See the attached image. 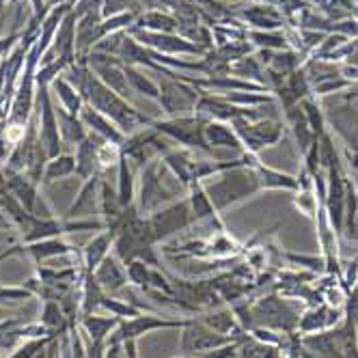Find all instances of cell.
I'll use <instances>...</instances> for the list:
<instances>
[{"label": "cell", "instance_id": "8992f818", "mask_svg": "<svg viewBox=\"0 0 358 358\" xmlns=\"http://www.w3.org/2000/svg\"><path fill=\"white\" fill-rule=\"evenodd\" d=\"M149 234H151V240H162L175 231H179L182 227L188 224V208L186 206H175L166 212H160L153 216L149 222Z\"/></svg>", "mask_w": 358, "mask_h": 358}, {"label": "cell", "instance_id": "3957f363", "mask_svg": "<svg viewBox=\"0 0 358 358\" xmlns=\"http://www.w3.org/2000/svg\"><path fill=\"white\" fill-rule=\"evenodd\" d=\"M188 324V320H166V317H158V315H136L130 320H121L119 326L110 332L106 343H121L127 339H138L147 332L153 330H162V328H184Z\"/></svg>", "mask_w": 358, "mask_h": 358}, {"label": "cell", "instance_id": "52a82bcc", "mask_svg": "<svg viewBox=\"0 0 358 358\" xmlns=\"http://www.w3.org/2000/svg\"><path fill=\"white\" fill-rule=\"evenodd\" d=\"M328 220L337 234H343V218H345V190L337 166L330 169V196H328Z\"/></svg>", "mask_w": 358, "mask_h": 358}, {"label": "cell", "instance_id": "7402d4cb", "mask_svg": "<svg viewBox=\"0 0 358 358\" xmlns=\"http://www.w3.org/2000/svg\"><path fill=\"white\" fill-rule=\"evenodd\" d=\"M123 345H125V354H127V358H138V345H136V339H127V341H123Z\"/></svg>", "mask_w": 358, "mask_h": 358}, {"label": "cell", "instance_id": "30bf717a", "mask_svg": "<svg viewBox=\"0 0 358 358\" xmlns=\"http://www.w3.org/2000/svg\"><path fill=\"white\" fill-rule=\"evenodd\" d=\"M113 240H115V234H99L95 236L87 248H85V272L87 274H93L97 270V266L104 262L108 255H110V246H113Z\"/></svg>", "mask_w": 358, "mask_h": 358}, {"label": "cell", "instance_id": "5b68a950", "mask_svg": "<svg viewBox=\"0 0 358 358\" xmlns=\"http://www.w3.org/2000/svg\"><path fill=\"white\" fill-rule=\"evenodd\" d=\"M95 280L99 283V287L104 289V294H115L121 292L127 285V270L125 264L117 257V255H108V257L97 266V270L93 272Z\"/></svg>", "mask_w": 358, "mask_h": 358}, {"label": "cell", "instance_id": "d6986e66", "mask_svg": "<svg viewBox=\"0 0 358 358\" xmlns=\"http://www.w3.org/2000/svg\"><path fill=\"white\" fill-rule=\"evenodd\" d=\"M93 194H95V177L91 179V182L83 188V192H80V196H78V201L73 203L71 206V210L67 212L69 216H76V212H83V210H89L91 206H93Z\"/></svg>", "mask_w": 358, "mask_h": 358}, {"label": "cell", "instance_id": "cb8c5ba5", "mask_svg": "<svg viewBox=\"0 0 358 358\" xmlns=\"http://www.w3.org/2000/svg\"><path fill=\"white\" fill-rule=\"evenodd\" d=\"M175 358H184V356H175Z\"/></svg>", "mask_w": 358, "mask_h": 358}, {"label": "cell", "instance_id": "44dd1931", "mask_svg": "<svg viewBox=\"0 0 358 358\" xmlns=\"http://www.w3.org/2000/svg\"><path fill=\"white\" fill-rule=\"evenodd\" d=\"M101 358H127L123 341L121 343H104V352H101Z\"/></svg>", "mask_w": 358, "mask_h": 358}, {"label": "cell", "instance_id": "ac0fdd59", "mask_svg": "<svg viewBox=\"0 0 358 358\" xmlns=\"http://www.w3.org/2000/svg\"><path fill=\"white\" fill-rule=\"evenodd\" d=\"M33 298H35V294L27 285H24V287H17V285L0 287V304H7V302H29Z\"/></svg>", "mask_w": 358, "mask_h": 358}, {"label": "cell", "instance_id": "7a4b0ae2", "mask_svg": "<svg viewBox=\"0 0 358 358\" xmlns=\"http://www.w3.org/2000/svg\"><path fill=\"white\" fill-rule=\"evenodd\" d=\"M298 322H300V315L294 311V306L285 300H280L278 296L262 298L257 304L250 306L252 328H257L255 324H259L264 328H276V330L292 332L294 328H298Z\"/></svg>", "mask_w": 358, "mask_h": 358}, {"label": "cell", "instance_id": "ffe728a7", "mask_svg": "<svg viewBox=\"0 0 358 358\" xmlns=\"http://www.w3.org/2000/svg\"><path fill=\"white\" fill-rule=\"evenodd\" d=\"M287 257L294 264H300L304 268H311V270H317V272H322V266H326V259H317V257H298V255H287Z\"/></svg>", "mask_w": 358, "mask_h": 358}, {"label": "cell", "instance_id": "ba28073f", "mask_svg": "<svg viewBox=\"0 0 358 358\" xmlns=\"http://www.w3.org/2000/svg\"><path fill=\"white\" fill-rule=\"evenodd\" d=\"M339 315H341V311H337L335 306L320 304L300 317L298 328L304 332V335H313V332H322V330H328L335 326L339 322Z\"/></svg>", "mask_w": 358, "mask_h": 358}, {"label": "cell", "instance_id": "6da1fadb", "mask_svg": "<svg viewBox=\"0 0 358 358\" xmlns=\"http://www.w3.org/2000/svg\"><path fill=\"white\" fill-rule=\"evenodd\" d=\"M262 188V179L255 171H246L242 166L234 169V173L224 175L220 182L210 188V199L212 203H216L218 208H224L229 203H238L250 194H255Z\"/></svg>", "mask_w": 358, "mask_h": 358}, {"label": "cell", "instance_id": "277c9868", "mask_svg": "<svg viewBox=\"0 0 358 358\" xmlns=\"http://www.w3.org/2000/svg\"><path fill=\"white\" fill-rule=\"evenodd\" d=\"M229 341H236V339L220 335V332L212 330L206 322L188 320V324L184 326V335H182V352L194 358L214 348H220Z\"/></svg>", "mask_w": 358, "mask_h": 358}, {"label": "cell", "instance_id": "e0dca14e", "mask_svg": "<svg viewBox=\"0 0 358 358\" xmlns=\"http://www.w3.org/2000/svg\"><path fill=\"white\" fill-rule=\"evenodd\" d=\"M50 341H55V339L52 337H41V339L22 341L17 348H13L11 356H7V358H35L45 348V343H50Z\"/></svg>", "mask_w": 358, "mask_h": 358}, {"label": "cell", "instance_id": "2e32d148", "mask_svg": "<svg viewBox=\"0 0 358 358\" xmlns=\"http://www.w3.org/2000/svg\"><path fill=\"white\" fill-rule=\"evenodd\" d=\"M76 171V162L73 158L65 156V158H55L52 162H48L45 166V182H55V179L67 177Z\"/></svg>", "mask_w": 358, "mask_h": 358}, {"label": "cell", "instance_id": "9c48e42d", "mask_svg": "<svg viewBox=\"0 0 358 358\" xmlns=\"http://www.w3.org/2000/svg\"><path fill=\"white\" fill-rule=\"evenodd\" d=\"M119 317L110 315V317H101V315H95V313H89V315H83V328L91 339V345H104L110 332L119 326Z\"/></svg>", "mask_w": 358, "mask_h": 358}, {"label": "cell", "instance_id": "8fae6325", "mask_svg": "<svg viewBox=\"0 0 358 358\" xmlns=\"http://www.w3.org/2000/svg\"><path fill=\"white\" fill-rule=\"evenodd\" d=\"M201 322H206L212 330L220 332L224 337H231L234 339V332L240 330V324H238V317L231 313V311H216V313H210L206 317H201ZM238 341V339H236Z\"/></svg>", "mask_w": 358, "mask_h": 358}, {"label": "cell", "instance_id": "9a60e30c", "mask_svg": "<svg viewBox=\"0 0 358 358\" xmlns=\"http://www.w3.org/2000/svg\"><path fill=\"white\" fill-rule=\"evenodd\" d=\"M149 264L141 262V259H132L130 264H125V270H127V280H130L132 285L141 287L143 292L149 289V276H151V270L147 268Z\"/></svg>", "mask_w": 358, "mask_h": 358}, {"label": "cell", "instance_id": "603a6c76", "mask_svg": "<svg viewBox=\"0 0 358 358\" xmlns=\"http://www.w3.org/2000/svg\"><path fill=\"white\" fill-rule=\"evenodd\" d=\"M35 358H45V348H43V350H41V352H39V354H37Z\"/></svg>", "mask_w": 358, "mask_h": 358}, {"label": "cell", "instance_id": "5bb4252c", "mask_svg": "<svg viewBox=\"0 0 358 358\" xmlns=\"http://www.w3.org/2000/svg\"><path fill=\"white\" fill-rule=\"evenodd\" d=\"M99 306H101V309L110 311V315H115V317H119V320H127V317H136V315H141V311L136 309V306H134L132 302H123V300L110 298V296H106V294H104V298H101Z\"/></svg>", "mask_w": 358, "mask_h": 358}, {"label": "cell", "instance_id": "4fadbf2b", "mask_svg": "<svg viewBox=\"0 0 358 358\" xmlns=\"http://www.w3.org/2000/svg\"><path fill=\"white\" fill-rule=\"evenodd\" d=\"M257 175L262 179V188H287V190H294L298 188V179L292 177V175H285V173H278V171H272L268 166H257Z\"/></svg>", "mask_w": 358, "mask_h": 358}, {"label": "cell", "instance_id": "7c38bea8", "mask_svg": "<svg viewBox=\"0 0 358 358\" xmlns=\"http://www.w3.org/2000/svg\"><path fill=\"white\" fill-rule=\"evenodd\" d=\"M48 330H50V335L57 337V332L59 330H65V313L61 309V304L57 300H45L43 304V311H41V320H39Z\"/></svg>", "mask_w": 358, "mask_h": 358}]
</instances>
